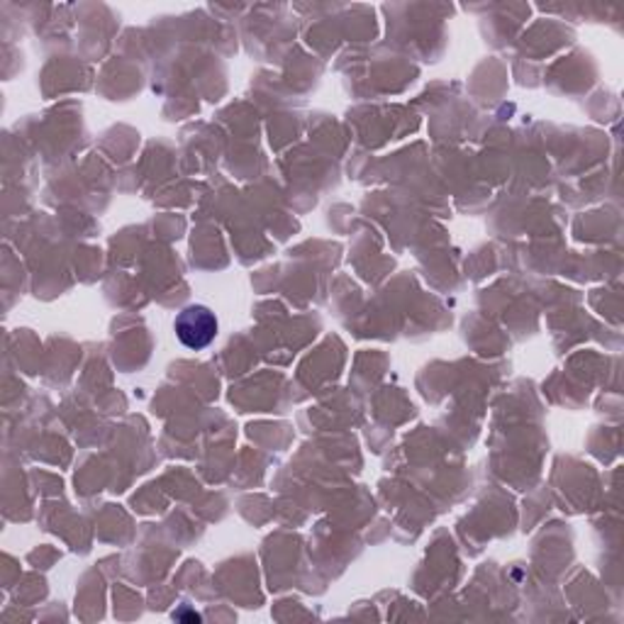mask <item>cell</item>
Listing matches in <instances>:
<instances>
[{"label": "cell", "mask_w": 624, "mask_h": 624, "mask_svg": "<svg viewBox=\"0 0 624 624\" xmlns=\"http://www.w3.org/2000/svg\"><path fill=\"white\" fill-rule=\"evenodd\" d=\"M174 330L178 342L188 346V350L200 352L218 337V318L206 305H190L184 312H178Z\"/></svg>", "instance_id": "obj_1"}]
</instances>
